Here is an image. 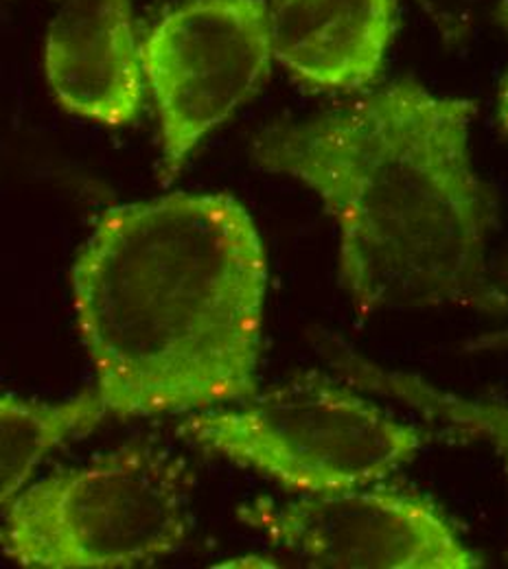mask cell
<instances>
[{
	"instance_id": "6da1fadb",
	"label": "cell",
	"mask_w": 508,
	"mask_h": 569,
	"mask_svg": "<svg viewBox=\"0 0 508 569\" xmlns=\"http://www.w3.org/2000/svg\"><path fill=\"white\" fill-rule=\"evenodd\" d=\"M476 103L397 79L255 137L252 160L333 219L340 283L362 313L508 309L489 270L498 204L471 158Z\"/></svg>"
},
{
	"instance_id": "7a4b0ae2",
	"label": "cell",
	"mask_w": 508,
	"mask_h": 569,
	"mask_svg": "<svg viewBox=\"0 0 508 569\" xmlns=\"http://www.w3.org/2000/svg\"><path fill=\"white\" fill-rule=\"evenodd\" d=\"M71 287L106 417H187L257 392L268 257L235 198L173 193L110 209Z\"/></svg>"
},
{
	"instance_id": "3957f363",
	"label": "cell",
	"mask_w": 508,
	"mask_h": 569,
	"mask_svg": "<svg viewBox=\"0 0 508 569\" xmlns=\"http://www.w3.org/2000/svg\"><path fill=\"white\" fill-rule=\"evenodd\" d=\"M189 528L187 467L135 442L27 485L2 510L0 550L27 569L147 568Z\"/></svg>"
},
{
	"instance_id": "277c9868",
	"label": "cell",
	"mask_w": 508,
	"mask_h": 569,
	"mask_svg": "<svg viewBox=\"0 0 508 569\" xmlns=\"http://www.w3.org/2000/svg\"><path fill=\"white\" fill-rule=\"evenodd\" d=\"M178 433L298 496L377 485L426 445L419 427L399 421L349 381L320 375L255 392L237 408L187 415Z\"/></svg>"
},
{
	"instance_id": "5b68a950",
	"label": "cell",
	"mask_w": 508,
	"mask_h": 569,
	"mask_svg": "<svg viewBox=\"0 0 508 569\" xmlns=\"http://www.w3.org/2000/svg\"><path fill=\"white\" fill-rule=\"evenodd\" d=\"M272 62L266 0H185L147 31L141 64L165 182L259 92Z\"/></svg>"
},
{
	"instance_id": "8992f818",
	"label": "cell",
	"mask_w": 508,
	"mask_h": 569,
	"mask_svg": "<svg viewBox=\"0 0 508 569\" xmlns=\"http://www.w3.org/2000/svg\"><path fill=\"white\" fill-rule=\"evenodd\" d=\"M239 517L307 568H480L430 499L379 482L290 501L255 499Z\"/></svg>"
},
{
	"instance_id": "52a82bcc",
	"label": "cell",
	"mask_w": 508,
	"mask_h": 569,
	"mask_svg": "<svg viewBox=\"0 0 508 569\" xmlns=\"http://www.w3.org/2000/svg\"><path fill=\"white\" fill-rule=\"evenodd\" d=\"M51 92L74 117L123 128L146 103L141 42L128 0H64L44 42Z\"/></svg>"
},
{
	"instance_id": "ba28073f",
	"label": "cell",
	"mask_w": 508,
	"mask_h": 569,
	"mask_svg": "<svg viewBox=\"0 0 508 569\" xmlns=\"http://www.w3.org/2000/svg\"><path fill=\"white\" fill-rule=\"evenodd\" d=\"M275 60L311 90L375 83L399 24V0H266Z\"/></svg>"
},
{
	"instance_id": "9c48e42d",
	"label": "cell",
	"mask_w": 508,
	"mask_h": 569,
	"mask_svg": "<svg viewBox=\"0 0 508 569\" xmlns=\"http://www.w3.org/2000/svg\"><path fill=\"white\" fill-rule=\"evenodd\" d=\"M331 361L358 390L401 403L421 419L449 429L456 438L489 445L502 460L508 478L507 401L458 397L436 388L419 375L384 368L347 345H333Z\"/></svg>"
},
{
	"instance_id": "30bf717a",
	"label": "cell",
	"mask_w": 508,
	"mask_h": 569,
	"mask_svg": "<svg viewBox=\"0 0 508 569\" xmlns=\"http://www.w3.org/2000/svg\"><path fill=\"white\" fill-rule=\"evenodd\" d=\"M106 419L97 392L44 403L0 395V510L31 482L42 460Z\"/></svg>"
},
{
	"instance_id": "8fae6325",
	"label": "cell",
	"mask_w": 508,
	"mask_h": 569,
	"mask_svg": "<svg viewBox=\"0 0 508 569\" xmlns=\"http://www.w3.org/2000/svg\"><path fill=\"white\" fill-rule=\"evenodd\" d=\"M445 42L460 44L489 31L508 33V0H415Z\"/></svg>"
},
{
	"instance_id": "7c38bea8",
	"label": "cell",
	"mask_w": 508,
	"mask_h": 569,
	"mask_svg": "<svg viewBox=\"0 0 508 569\" xmlns=\"http://www.w3.org/2000/svg\"><path fill=\"white\" fill-rule=\"evenodd\" d=\"M469 351H474V353H505L508 351V325L474 340L469 345Z\"/></svg>"
},
{
	"instance_id": "4fadbf2b",
	"label": "cell",
	"mask_w": 508,
	"mask_h": 569,
	"mask_svg": "<svg viewBox=\"0 0 508 569\" xmlns=\"http://www.w3.org/2000/svg\"><path fill=\"white\" fill-rule=\"evenodd\" d=\"M498 119H500V126L505 130V134H508V69L500 81V92H498Z\"/></svg>"
},
{
	"instance_id": "5bb4252c",
	"label": "cell",
	"mask_w": 508,
	"mask_h": 569,
	"mask_svg": "<svg viewBox=\"0 0 508 569\" xmlns=\"http://www.w3.org/2000/svg\"><path fill=\"white\" fill-rule=\"evenodd\" d=\"M500 287H508V259L505 261V266H502V270H500V281H498Z\"/></svg>"
}]
</instances>
